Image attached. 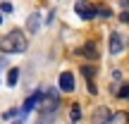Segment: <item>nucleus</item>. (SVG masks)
Here are the masks:
<instances>
[{
  "label": "nucleus",
  "instance_id": "nucleus-1",
  "mask_svg": "<svg viewBox=\"0 0 129 124\" xmlns=\"http://www.w3.org/2000/svg\"><path fill=\"white\" fill-rule=\"evenodd\" d=\"M26 46H29L26 36H24V31H19V29H12L7 36L0 38V50L3 53H24Z\"/></svg>",
  "mask_w": 129,
  "mask_h": 124
},
{
  "label": "nucleus",
  "instance_id": "nucleus-2",
  "mask_svg": "<svg viewBox=\"0 0 129 124\" xmlns=\"http://www.w3.org/2000/svg\"><path fill=\"white\" fill-rule=\"evenodd\" d=\"M38 107H41L43 115H55L57 112V107H60V96H57L55 88H48V91L43 93V103Z\"/></svg>",
  "mask_w": 129,
  "mask_h": 124
},
{
  "label": "nucleus",
  "instance_id": "nucleus-3",
  "mask_svg": "<svg viewBox=\"0 0 129 124\" xmlns=\"http://www.w3.org/2000/svg\"><path fill=\"white\" fill-rule=\"evenodd\" d=\"M43 93H46V91H36L34 96H29V98H26V103L22 105V110H19V117H26L29 112L34 110V107L41 105V103H43Z\"/></svg>",
  "mask_w": 129,
  "mask_h": 124
},
{
  "label": "nucleus",
  "instance_id": "nucleus-4",
  "mask_svg": "<svg viewBox=\"0 0 129 124\" xmlns=\"http://www.w3.org/2000/svg\"><path fill=\"white\" fill-rule=\"evenodd\" d=\"M74 12H77L81 19H93L98 14V7H93V5L86 3V0H79V3L74 5Z\"/></svg>",
  "mask_w": 129,
  "mask_h": 124
},
{
  "label": "nucleus",
  "instance_id": "nucleus-5",
  "mask_svg": "<svg viewBox=\"0 0 129 124\" xmlns=\"http://www.w3.org/2000/svg\"><path fill=\"white\" fill-rule=\"evenodd\" d=\"M57 84H60V91H64V93H72L74 86H77V84H74V74H72V72H62Z\"/></svg>",
  "mask_w": 129,
  "mask_h": 124
},
{
  "label": "nucleus",
  "instance_id": "nucleus-6",
  "mask_svg": "<svg viewBox=\"0 0 129 124\" xmlns=\"http://www.w3.org/2000/svg\"><path fill=\"white\" fill-rule=\"evenodd\" d=\"M79 55L88 57V60H96V57H98V48H96V43H86V46L79 50Z\"/></svg>",
  "mask_w": 129,
  "mask_h": 124
},
{
  "label": "nucleus",
  "instance_id": "nucleus-7",
  "mask_svg": "<svg viewBox=\"0 0 129 124\" xmlns=\"http://www.w3.org/2000/svg\"><path fill=\"white\" fill-rule=\"evenodd\" d=\"M122 48H124V46H122V36H120V33H112V36H110V53L117 55V53H122Z\"/></svg>",
  "mask_w": 129,
  "mask_h": 124
},
{
  "label": "nucleus",
  "instance_id": "nucleus-8",
  "mask_svg": "<svg viewBox=\"0 0 129 124\" xmlns=\"http://www.w3.org/2000/svg\"><path fill=\"white\" fill-rule=\"evenodd\" d=\"M26 26H29V31H31V33H36L38 29H41V14H36V12H34L31 17L26 19Z\"/></svg>",
  "mask_w": 129,
  "mask_h": 124
},
{
  "label": "nucleus",
  "instance_id": "nucleus-9",
  "mask_svg": "<svg viewBox=\"0 0 129 124\" xmlns=\"http://www.w3.org/2000/svg\"><path fill=\"white\" fill-rule=\"evenodd\" d=\"M17 79H19V69H10V74H7V86H17Z\"/></svg>",
  "mask_w": 129,
  "mask_h": 124
},
{
  "label": "nucleus",
  "instance_id": "nucleus-10",
  "mask_svg": "<svg viewBox=\"0 0 129 124\" xmlns=\"http://www.w3.org/2000/svg\"><path fill=\"white\" fill-rule=\"evenodd\" d=\"M69 119H72V122H79V119H81V107H79V105H74L72 110H69Z\"/></svg>",
  "mask_w": 129,
  "mask_h": 124
},
{
  "label": "nucleus",
  "instance_id": "nucleus-11",
  "mask_svg": "<svg viewBox=\"0 0 129 124\" xmlns=\"http://www.w3.org/2000/svg\"><path fill=\"white\" fill-rule=\"evenodd\" d=\"M81 72H84V76L93 79V74H96V67H91V64H84V67H81Z\"/></svg>",
  "mask_w": 129,
  "mask_h": 124
},
{
  "label": "nucleus",
  "instance_id": "nucleus-12",
  "mask_svg": "<svg viewBox=\"0 0 129 124\" xmlns=\"http://www.w3.org/2000/svg\"><path fill=\"white\" fill-rule=\"evenodd\" d=\"M117 96H120V98H129V84H124V86L117 88Z\"/></svg>",
  "mask_w": 129,
  "mask_h": 124
},
{
  "label": "nucleus",
  "instance_id": "nucleus-13",
  "mask_svg": "<svg viewBox=\"0 0 129 124\" xmlns=\"http://www.w3.org/2000/svg\"><path fill=\"white\" fill-rule=\"evenodd\" d=\"M0 10H3V12H7V14H10V12H12L14 7H12V3H7V0H5V3L0 5Z\"/></svg>",
  "mask_w": 129,
  "mask_h": 124
},
{
  "label": "nucleus",
  "instance_id": "nucleus-14",
  "mask_svg": "<svg viewBox=\"0 0 129 124\" xmlns=\"http://www.w3.org/2000/svg\"><path fill=\"white\" fill-rule=\"evenodd\" d=\"M98 14H101V17H110V10H105V7H98Z\"/></svg>",
  "mask_w": 129,
  "mask_h": 124
},
{
  "label": "nucleus",
  "instance_id": "nucleus-15",
  "mask_svg": "<svg viewBox=\"0 0 129 124\" xmlns=\"http://www.w3.org/2000/svg\"><path fill=\"white\" fill-rule=\"evenodd\" d=\"M14 115H17V110H7V112H5V115H3V119H12Z\"/></svg>",
  "mask_w": 129,
  "mask_h": 124
},
{
  "label": "nucleus",
  "instance_id": "nucleus-16",
  "mask_svg": "<svg viewBox=\"0 0 129 124\" xmlns=\"http://www.w3.org/2000/svg\"><path fill=\"white\" fill-rule=\"evenodd\" d=\"M98 91V88H96V84H93V81H88V93H96Z\"/></svg>",
  "mask_w": 129,
  "mask_h": 124
},
{
  "label": "nucleus",
  "instance_id": "nucleus-17",
  "mask_svg": "<svg viewBox=\"0 0 129 124\" xmlns=\"http://www.w3.org/2000/svg\"><path fill=\"white\" fill-rule=\"evenodd\" d=\"M120 19H122L124 24H129V12H122V17H120Z\"/></svg>",
  "mask_w": 129,
  "mask_h": 124
},
{
  "label": "nucleus",
  "instance_id": "nucleus-18",
  "mask_svg": "<svg viewBox=\"0 0 129 124\" xmlns=\"http://www.w3.org/2000/svg\"><path fill=\"white\" fill-rule=\"evenodd\" d=\"M122 5H124V10L129 12V0H122Z\"/></svg>",
  "mask_w": 129,
  "mask_h": 124
},
{
  "label": "nucleus",
  "instance_id": "nucleus-19",
  "mask_svg": "<svg viewBox=\"0 0 129 124\" xmlns=\"http://www.w3.org/2000/svg\"><path fill=\"white\" fill-rule=\"evenodd\" d=\"M0 24H3V14H0Z\"/></svg>",
  "mask_w": 129,
  "mask_h": 124
}]
</instances>
